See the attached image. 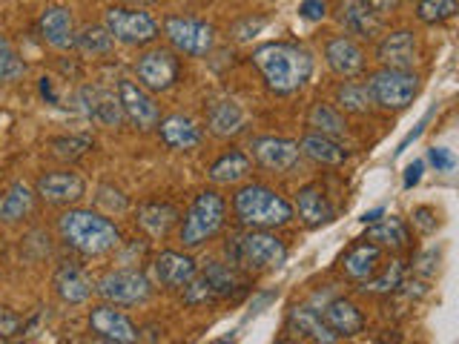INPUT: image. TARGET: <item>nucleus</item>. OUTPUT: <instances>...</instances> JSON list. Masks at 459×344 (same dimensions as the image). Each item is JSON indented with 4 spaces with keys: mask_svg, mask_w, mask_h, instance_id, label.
<instances>
[{
    "mask_svg": "<svg viewBox=\"0 0 459 344\" xmlns=\"http://www.w3.org/2000/svg\"><path fill=\"white\" fill-rule=\"evenodd\" d=\"M253 64L267 81V90L290 95L301 90L313 75V57L296 43H264L253 52Z\"/></svg>",
    "mask_w": 459,
    "mask_h": 344,
    "instance_id": "1",
    "label": "nucleus"
},
{
    "mask_svg": "<svg viewBox=\"0 0 459 344\" xmlns=\"http://www.w3.org/2000/svg\"><path fill=\"white\" fill-rule=\"evenodd\" d=\"M57 233L81 255H104L121 244V233L107 215L92 210H66L57 219Z\"/></svg>",
    "mask_w": 459,
    "mask_h": 344,
    "instance_id": "2",
    "label": "nucleus"
},
{
    "mask_svg": "<svg viewBox=\"0 0 459 344\" xmlns=\"http://www.w3.org/2000/svg\"><path fill=\"white\" fill-rule=\"evenodd\" d=\"M233 210L238 221L250 229H270L281 227L293 219V204L276 190H270L264 184H247L241 186L233 198Z\"/></svg>",
    "mask_w": 459,
    "mask_h": 344,
    "instance_id": "3",
    "label": "nucleus"
},
{
    "mask_svg": "<svg viewBox=\"0 0 459 344\" xmlns=\"http://www.w3.org/2000/svg\"><path fill=\"white\" fill-rule=\"evenodd\" d=\"M227 255L247 270H273L287 262V247L276 236L262 233V229H250V233L227 244Z\"/></svg>",
    "mask_w": 459,
    "mask_h": 344,
    "instance_id": "4",
    "label": "nucleus"
},
{
    "mask_svg": "<svg viewBox=\"0 0 459 344\" xmlns=\"http://www.w3.org/2000/svg\"><path fill=\"white\" fill-rule=\"evenodd\" d=\"M224 198L215 190H204L195 201L193 207L186 210L184 224H181V244L184 247H201L207 238H212L224 224Z\"/></svg>",
    "mask_w": 459,
    "mask_h": 344,
    "instance_id": "5",
    "label": "nucleus"
},
{
    "mask_svg": "<svg viewBox=\"0 0 459 344\" xmlns=\"http://www.w3.org/2000/svg\"><path fill=\"white\" fill-rule=\"evenodd\" d=\"M365 90L370 95V104L382 109H405L420 92V78L411 69H379L370 75Z\"/></svg>",
    "mask_w": 459,
    "mask_h": 344,
    "instance_id": "6",
    "label": "nucleus"
},
{
    "mask_svg": "<svg viewBox=\"0 0 459 344\" xmlns=\"http://www.w3.org/2000/svg\"><path fill=\"white\" fill-rule=\"evenodd\" d=\"M104 29L112 35V40L124 43V47H147V43L158 38V23L141 9H124V6L107 9Z\"/></svg>",
    "mask_w": 459,
    "mask_h": 344,
    "instance_id": "7",
    "label": "nucleus"
},
{
    "mask_svg": "<svg viewBox=\"0 0 459 344\" xmlns=\"http://www.w3.org/2000/svg\"><path fill=\"white\" fill-rule=\"evenodd\" d=\"M164 35L172 43V49L190 57H201L212 49L215 29L198 18H184V14H169L164 21Z\"/></svg>",
    "mask_w": 459,
    "mask_h": 344,
    "instance_id": "8",
    "label": "nucleus"
},
{
    "mask_svg": "<svg viewBox=\"0 0 459 344\" xmlns=\"http://www.w3.org/2000/svg\"><path fill=\"white\" fill-rule=\"evenodd\" d=\"M135 72H138L141 86H147L150 92H167V90H172V83L178 81L181 64H178L176 52L155 47V49H147L143 55H138Z\"/></svg>",
    "mask_w": 459,
    "mask_h": 344,
    "instance_id": "9",
    "label": "nucleus"
},
{
    "mask_svg": "<svg viewBox=\"0 0 459 344\" xmlns=\"http://www.w3.org/2000/svg\"><path fill=\"white\" fill-rule=\"evenodd\" d=\"M95 293L109 305H138L150 296V281L138 270H109L98 279Z\"/></svg>",
    "mask_w": 459,
    "mask_h": 344,
    "instance_id": "10",
    "label": "nucleus"
},
{
    "mask_svg": "<svg viewBox=\"0 0 459 344\" xmlns=\"http://www.w3.org/2000/svg\"><path fill=\"white\" fill-rule=\"evenodd\" d=\"M35 195L43 198L47 204L55 207H69L78 204V201L86 195V181L78 176V172H43V176L35 181Z\"/></svg>",
    "mask_w": 459,
    "mask_h": 344,
    "instance_id": "11",
    "label": "nucleus"
},
{
    "mask_svg": "<svg viewBox=\"0 0 459 344\" xmlns=\"http://www.w3.org/2000/svg\"><path fill=\"white\" fill-rule=\"evenodd\" d=\"M118 104H121V112L126 115V121L135 129H141V133H150V129H155L158 121H161V112H158V104L150 98V92L141 90L133 81L118 83Z\"/></svg>",
    "mask_w": 459,
    "mask_h": 344,
    "instance_id": "12",
    "label": "nucleus"
},
{
    "mask_svg": "<svg viewBox=\"0 0 459 344\" xmlns=\"http://www.w3.org/2000/svg\"><path fill=\"white\" fill-rule=\"evenodd\" d=\"M90 330L98 339H107L115 344H135L141 339L138 327L112 305H100L90 313Z\"/></svg>",
    "mask_w": 459,
    "mask_h": 344,
    "instance_id": "13",
    "label": "nucleus"
},
{
    "mask_svg": "<svg viewBox=\"0 0 459 344\" xmlns=\"http://www.w3.org/2000/svg\"><path fill=\"white\" fill-rule=\"evenodd\" d=\"M377 57L382 69H411L420 61V43L411 29H396V32L385 35L377 47Z\"/></svg>",
    "mask_w": 459,
    "mask_h": 344,
    "instance_id": "14",
    "label": "nucleus"
},
{
    "mask_svg": "<svg viewBox=\"0 0 459 344\" xmlns=\"http://www.w3.org/2000/svg\"><path fill=\"white\" fill-rule=\"evenodd\" d=\"M198 272L193 255H184L176 250H164L161 255H155L152 262V276L161 287H169V290H181L193 281V276Z\"/></svg>",
    "mask_w": 459,
    "mask_h": 344,
    "instance_id": "15",
    "label": "nucleus"
},
{
    "mask_svg": "<svg viewBox=\"0 0 459 344\" xmlns=\"http://www.w3.org/2000/svg\"><path fill=\"white\" fill-rule=\"evenodd\" d=\"M253 155L255 161L273 169V172H290L299 164V143L290 138H255L253 141Z\"/></svg>",
    "mask_w": 459,
    "mask_h": 344,
    "instance_id": "16",
    "label": "nucleus"
},
{
    "mask_svg": "<svg viewBox=\"0 0 459 344\" xmlns=\"http://www.w3.org/2000/svg\"><path fill=\"white\" fill-rule=\"evenodd\" d=\"M40 38L55 49H72L75 47V21L66 6H47L38 21Z\"/></svg>",
    "mask_w": 459,
    "mask_h": 344,
    "instance_id": "17",
    "label": "nucleus"
},
{
    "mask_svg": "<svg viewBox=\"0 0 459 344\" xmlns=\"http://www.w3.org/2000/svg\"><path fill=\"white\" fill-rule=\"evenodd\" d=\"M325 57H327V66L342 78H353V75H359V72L365 69V52L348 35H339L333 40H327Z\"/></svg>",
    "mask_w": 459,
    "mask_h": 344,
    "instance_id": "18",
    "label": "nucleus"
},
{
    "mask_svg": "<svg viewBox=\"0 0 459 344\" xmlns=\"http://www.w3.org/2000/svg\"><path fill=\"white\" fill-rule=\"evenodd\" d=\"M78 100H81V109L90 115L92 121L104 124V126H118L124 118L118 98L104 92L100 86H83V90L78 92Z\"/></svg>",
    "mask_w": 459,
    "mask_h": 344,
    "instance_id": "19",
    "label": "nucleus"
},
{
    "mask_svg": "<svg viewBox=\"0 0 459 344\" xmlns=\"http://www.w3.org/2000/svg\"><path fill=\"white\" fill-rule=\"evenodd\" d=\"M244 124H247V118H244V109L236 104L233 98H219L212 100V104L207 107V126L212 135L219 138H233L238 135Z\"/></svg>",
    "mask_w": 459,
    "mask_h": 344,
    "instance_id": "20",
    "label": "nucleus"
},
{
    "mask_svg": "<svg viewBox=\"0 0 459 344\" xmlns=\"http://www.w3.org/2000/svg\"><path fill=\"white\" fill-rule=\"evenodd\" d=\"M322 319L327 322V327L333 330L339 339H353V336H359L365 330V315H362V310H359L353 301H348V298L330 301V305L325 307Z\"/></svg>",
    "mask_w": 459,
    "mask_h": 344,
    "instance_id": "21",
    "label": "nucleus"
},
{
    "mask_svg": "<svg viewBox=\"0 0 459 344\" xmlns=\"http://www.w3.org/2000/svg\"><path fill=\"white\" fill-rule=\"evenodd\" d=\"M296 207H299V219L313 229L327 224V221H333V204L327 201V195L319 184L301 186L299 195H296Z\"/></svg>",
    "mask_w": 459,
    "mask_h": 344,
    "instance_id": "22",
    "label": "nucleus"
},
{
    "mask_svg": "<svg viewBox=\"0 0 459 344\" xmlns=\"http://www.w3.org/2000/svg\"><path fill=\"white\" fill-rule=\"evenodd\" d=\"M379 262H382V247H377V244H370V241H359L356 247H351L348 255L342 258V270H344V276L353 281H368L377 276Z\"/></svg>",
    "mask_w": 459,
    "mask_h": 344,
    "instance_id": "23",
    "label": "nucleus"
},
{
    "mask_svg": "<svg viewBox=\"0 0 459 344\" xmlns=\"http://www.w3.org/2000/svg\"><path fill=\"white\" fill-rule=\"evenodd\" d=\"M287 327H290L296 336L310 339L316 344H336L339 341V336L322 319V313H316L313 307H293L290 319H287Z\"/></svg>",
    "mask_w": 459,
    "mask_h": 344,
    "instance_id": "24",
    "label": "nucleus"
},
{
    "mask_svg": "<svg viewBox=\"0 0 459 344\" xmlns=\"http://www.w3.org/2000/svg\"><path fill=\"white\" fill-rule=\"evenodd\" d=\"M339 21L344 23V29H348L351 35H362V38H377L382 29L379 14L373 12L365 0H342Z\"/></svg>",
    "mask_w": 459,
    "mask_h": 344,
    "instance_id": "25",
    "label": "nucleus"
},
{
    "mask_svg": "<svg viewBox=\"0 0 459 344\" xmlns=\"http://www.w3.org/2000/svg\"><path fill=\"white\" fill-rule=\"evenodd\" d=\"M158 133L169 150H193L201 143V126L186 115H169V118L158 121Z\"/></svg>",
    "mask_w": 459,
    "mask_h": 344,
    "instance_id": "26",
    "label": "nucleus"
},
{
    "mask_svg": "<svg viewBox=\"0 0 459 344\" xmlns=\"http://www.w3.org/2000/svg\"><path fill=\"white\" fill-rule=\"evenodd\" d=\"M55 293L61 296V301H66V305H83L92 293V281L81 267L64 264L55 272Z\"/></svg>",
    "mask_w": 459,
    "mask_h": 344,
    "instance_id": "27",
    "label": "nucleus"
},
{
    "mask_svg": "<svg viewBox=\"0 0 459 344\" xmlns=\"http://www.w3.org/2000/svg\"><path fill=\"white\" fill-rule=\"evenodd\" d=\"M178 221V210L164 201H150V204L138 207V227L152 238H164Z\"/></svg>",
    "mask_w": 459,
    "mask_h": 344,
    "instance_id": "28",
    "label": "nucleus"
},
{
    "mask_svg": "<svg viewBox=\"0 0 459 344\" xmlns=\"http://www.w3.org/2000/svg\"><path fill=\"white\" fill-rule=\"evenodd\" d=\"M299 152H305L307 158H313L316 164H325V167H339L348 161V150L336 143L333 138H325V135H305L299 143Z\"/></svg>",
    "mask_w": 459,
    "mask_h": 344,
    "instance_id": "29",
    "label": "nucleus"
},
{
    "mask_svg": "<svg viewBox=\"0 0 459 344\" xmlns=\"http://www.w3.org/2000/svg\"><path fill=\"white\" fill-rule=\"evenodd\" d=\"M35 207V193L26 184H12L9 190L0 195V221L4 224H18L23 221Z\"/></svg>",
    "mask_w": 459,
    "mask_h": 344,
    "instance_id": "30",
    "label": "nucleus"
},
{
    "mask_svg": "<svg viewBox=\"0 0 459 344\" xmlns=\"http://www.w3.org/2000/svg\"><path fill=\"white\" fill-rule=\"evenodd\" d=\"M247 172H250V158L241 150H230L212 161L210 181L212 184H238V181L247 178Z\"/></svg>",
    "mask_w": 459,
    "mask_h": 344,
    "instance_id": "31",
    "label": "nucleus"
},
{
    "mask_svg": "<svg viewBox=\"0 0 459 344\" xmlns=\"http://www.w3.org/2000/svg\"><path fill=\"white\" fill-rule=\"evenodd\" d=\"M370 244H377V247H387V250H402V247H408V227L402 219H396V215H391V219H385V221H377V224H370L368 229V238Z\"/></svg>",
    "mask_w": 459,
    "mask_h": 344,
    "instance_id": "32",
    "label": "nucleus"
},
{
    "mask_svg": "<svg viewBox=\"0 0 459 344\" xmlns=\"http://www.w3.org/2000/svg\"><path fill=\"white\" fill-rule=\"evenodd\" d=\"M201 276H204V279L210 281L212 293H215V301H219V298H230V296H236V290L241 287V281H238L236 272L230 270V267H224V264H219V262L207 264L204 270H201Z\"/></svg>",
    "mask_w": 459,
    "mask_h": 344,
    "instance_id": "33",
    "label": "nucleus"
},
{
    "mask_svg": "<svg viewBox=\"0 0 459 344\" xmlns=\"http://www.w3.org/2000/svg\"><path fill=\"white\" fill-rule=\"evenodd\" d=\"M112 47H115V40L104 26H86L81 29V35H75V49L81 55H92V57L109 55Z\"/></svg>",
    "mask_w": 459,
    "mask_h": 344,
    "instance_id": "34",
    "label": "nucleus"
},
{
    "mask_svg": "<svg viewBox=\"0 0 459 344\" xmlns=\"http://www.w3.org/2000/svg\"><path fill=\"white\" fill-rule=\"evenodd\" d=\"M310 126L316 129V135H325V138H333V135H344V118L327 104H316L310 109Z\"/></svg>",
    "mask_w": 459,
    "mask_h": 344,
    "instance_id": "35",
    "label": "nucleus"
},
{
    "mask_svg": "<svg viewBox=\"0 0 459 344\" xmlns=\"http://www.w3.org/2000/svg\"><path fill=\"white\" fill-rule=\"evenodd\" d=\"M23 75H26L23 57L9 43V38L0 35V83H12V81H18Z\"/></svg>",
    "mask_w": 459,
    "mask_h": 344,
    "instance_id": "36",
    "label": "nucleus"
},
{
    "mask_svg": "<svg viewBox=\"0 0 459 344\" xmlns=\"http://www.w3.org/2000/svg\"><path fill=\"white\" fill-rule=\"evenodd\" d=\"M454 14H456V0H420L416 4V18L428 26L451 21Z\"/></svg>",
    "mask_w": 459,
    "mask_h": 344,
    "instance_id": "37",
    "label": "nucleus"
},
{
    "mask_svg": "<svg viewBox=\"0 0 459 344\" xmlns=\"http://www.w3.org/2000/svg\"><path fill=\"white\" fill-rule=\"evenodd\" d=\"M402 279H405V262H391V267H387L379 279H368L362 281L365 293H394L402 287Z\"/></svg>",
    "mask_w": 459,
    "mask_h": 344,
    "instance_id": "38",
    "label": "nucleus"
},
{
    "mask_svg": "<svg viewBox=\"0 0 459 344\" xmlns=\"http://www.w3.org/2000/svg\"><path fill=\"white\" fill-rule=\"evenodd\" d=\"M336 98H339L342 109H348V112H368V107H370L368 90H365V86L353 83V81H344L336 90Z\"/></svg>",
    "mask_w": 459,
    "mask_h": 344,
    "instance_id": "39",
    "label": "nucleus"
},
{
    "mask_svg": "<svg viewBox=\"0 0 459 344\" xmlns=\"http://www.w3.org/2000/svg\"><path fill=\"white\" fill-rule=\"evenodd\" d=\"M90 150H92V141L81 138V135H69V138H55L52 141V155L61 158V161H75V158L86 155Z\"/></svg>",
    "mask_w": 459,
    "mask_h": 344,
    "instance_id": "40",
    "label": "nucleus"
},
{
    "mask_svg": "<svg viewBox=\"0 0 459 344\" xmlns=\"http://www.w3.org/2000/svg\"><path fill=\"white\" fill-rule=\"evenodd\" d=\"M181 290H184L186 305H207V301H215L212 287H210V281L204 276H201V272H195L193 281L186 284V287H181Z\"/></svg>",
    "mask_w": 459,
    "mask_h": 344,
    "instance_id": "41",
    "label": "nucleus"
},
{
    "mask_svg": "<svg viewBox=\"0 0 459 344\" xmlns=\"http://www.w3.org/2000/svg\"><path fill=\"white\" fill-rule=\"evenodd\" d=\"M428 158H430V164L437 167V172H451L456 167V158L448 147H430Z\"/></svg>",
    "mask_w": 459,
    "mask_h": 344,
    "instance_id": "42",
    "label": "nucleus"
},
{
    "mask_svg": "<svg viewBox=\"0 0 459 344\" xmlns=\"http://www.w3.org/2000/svg\"><path fill=\"white\" fill-rule=\"evenodd\" d=\"M413 224L422 229V233H434L437 229V212L430 207H416L413 210Z\"/></svg>",
    "mask_w": 459,
    "mask_h": 344,
    "instance_id": "43",
    "label": "nucleus"
},
{
    "mask_svg": "<svg viewBox=\"0 0 459 344\" xmlns=\"http://www.w3.org/2000/svg\"><path fill=\"white\" fill-rule=\"evenodd\" d=\"M264 23H267L264 18H255V21H253V18H244V21H238V23L233 26V35H236L238 40H247V38H253Z\"/></svg>",
    "mask_w": 459,
    "mask_h": 344,
    "instance_id": "44",
    "label": "nucleus"
},
{
    "mask_svg": "<svg viewBox=\"0 0 459 344\" xmlns=\"http://www.w3.org/2000/svg\"><path fill=\"white\" fill-rule=\"evenodd\" d=\"M299 14H301V18H307V21H322L327 14V6H325V0H301Z\"/></svg>",
    "mask_w": 459,
    "mask_h": 344,
    "instance_id": "45",
    "label": "nucleus"
},
{
    "mask_svg": "<svg viewBox=\"0 0 459 344\" xmlns=\"http://www.w3.org/2000/svg\"><path fill=\"white\" fill-rule=\"evenodd\" d=\"M21 330V319L14 315L12 310H6V307H0V336H14Z\"/></svg>",
    "mask_w": 459,
    "mask_h": 344,
    "instance_id": "46",
    "label": "nucleus"
},
{
    "mask_svg": "<svg viewBox=\"0 0 459 344\" xmlns=\"http://www.w3.org/2000/svg\"><path fill=\"white\" fill-rule=\"evenodd\" d=\"M422 172H425V161H413L405 169V181H402V184H405V190H413V186L422 181Z\"/></svg>",
    "mask_w": 459,
    "mask_h": 344,
    "instance_id": "47",
    "label": "nucleus"
},
{
    "mask_svg": "<svg viewBox=\"0 0 459 344\" xmlns=\"http://www.w3.org/2000/svg\"><path fill=\"white\" fill-rule=\"evenodd\" d=\"M365 4L377 14H385V12H394L399 6V0H365Z\"/></svg>",
    "mask_w": 459,
    "mask_h": 344,
    "instance_id": "48",
    "label": "nucleus"
},
{
    "mask_svg": "<svg viewBox=\"0 0 459 344\" xmlns=\"http://www.w3.org/2000/svg\"><path fill=\"white\" fill-rule=\"evenodd\" d=\"M382 215H385V210H382V207H377V210L365 212V215H362V221H365V224H377V221H382Z\"/></svg>",
    "mask_w": 459,
    "mask_h": 344,
    "instance_id": "49",
    "label": "nucleus"
},
{
    "mask_svg": "<svg viewBox=\"0 0 459 344\" xmlns=\"http://www.w3.org/2000/svg\"><path fill=\"white\" fill-rule=\"evenodd\" d=\"M90 344H115V341H107V339H92Z\"/></svg>",
    "mask_w": 459,
    "mask_h": 344,
    "instance_id": "50",
    "label": "nucleus"
},
{
    "mask_svg": "<svg viewBox=\"0 0 459 344\" xmlns=\"http://www.w3.org/2000/svg\"><path fill=\"white\" fill-rule=\"evenodd\" d=\"M276 344H299V341H276Z\"/></svg>",
    "mask_w": 459,
    "mask_h": 344,
    "instance_id": "51",
    "label": "nucleus"
},
{
    "mask_svg": "<svg viewBox=\"0 0 459 344\" xmlns=\"http://www.w3.org/2000/svg\"><path fill=\"white\" fill-rule=\"evenodd\" d=\"M215 344H230V341H215Z\"/></svg>",
    "mask_w": 459,
    "mask_h": 344,
    "instance_id": "52",
    "label": "nucleus"
},
{
    "mask_svg": "<svg viewBox=\"0 0 459 344\" xmlns=\"http://www.w3.org/2000/svg\"><path fill=\"white\" fill-rule=\"evenodd\" d=\"M0 344H4V336H0Z\"/></svg>",
    "mask_w": 459,
    "mask_h": 344,
    "instance_id": "53",
    "label": "nucleus"
},
{
    "mask_svg": "<svg viewBox=\"0 0 459 344\" xmlns=\"http://www.w3.org/2000/svg\"><path fill=\"white\" fill-rule=\"evenodd\" d=\"M12 344H21V341H12Z\"/></svg>",
    "mask_w": 459,
    "mask_h": 344,
    "instance_id": "54",
    "label": "nucleus"
}]
</instances>
